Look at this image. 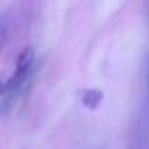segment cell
<instances>
[{
    "mask_svg": "<svg viewBox=\"0 0 149 149\" xmlns=\"http://www.w3.org/2000/svg\"><path fill=\"white\" fill-rule=\"evenodd\" d=\"M102 100H104V91H102V90L90 88V90L81 91V102H83V105L88 107V109H97Z\"/></svg>",
    "mask_w": 149,
    "mask_h": 149,
    "instance_id": "obj_2",
    "label": "cell"
},
{
    "mask_svg": "<svg viewBox=\"0 0 149 149\" xmlns=\"http://www.w3.org/2000/svg\"><path fill=\"white\" fill-rule=\"evenodd\" d=\"M147 79H149V67H147Z\"/></svg>",
    "mask_w": 149,
    "mask_h": 149,
    "instance_id": "obj_3",
    "label": "cell"
},
{
    "mask_svg": "<svg viewBox=\"0 0 149 149\" xmlns=\"http://www.w3.org/2000/svg\"><path fill=\"white\" fill-rule=\"evenodd\" d=\"M33 63H35V53H33V49L32 47H23L21 53L16 58L14 72L11 74V77L6 81V84L2 88V114H6L9 111V107L16 102L18 95L25 88L28 77L32 76Z\"/></svg>",
    "mask_w": 149,
    "mask_h": 149,
    "instance_id": "obj_1",
    "label": "cell"
}]
</instances>
